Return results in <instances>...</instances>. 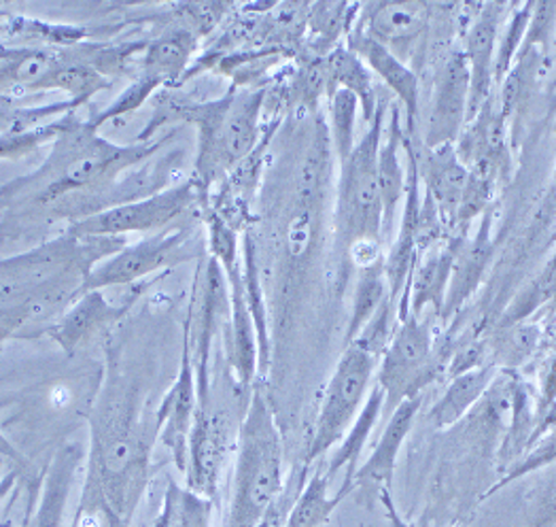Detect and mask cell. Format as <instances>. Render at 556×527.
I'll use <instances>...</instances> for the list:
<instances>
[{
  "mask_svg": "<svg viewBox=\"0 0 556 527\" xmlns=\"http://www.w3.org/2000/svg\"><path fill=\"white\" fill-rule=\"evenodd\" d=\"M151 477V434L140 419L135 385L111 375L93 409L90 470L77 515L102 527H130Z\"/></svg>",
  "mask_w": 556,
  "mask_h": 527,
  "instance_id": "6da1fadb",
  "label": "cell"
},
{
  "mask_svg": "<svg viewBox=\"0 0 556 527\" xmlns=\"http://www.w3.org/2000/svg\"><path fill=\"white\" fill-rule=\"evenodd\" d=\"M164 143V139L113 143L100 137V128L92 120H81L73 113L66 130L51 145L46 162L35 173L0 188V204L30 200L46 206L75 193L109 190L130 168L155 155Z\"/></svg>",
  "mask_w": 556,
  "mask_h": 527,
  "instance_id": "7a4b0ae2",
  "label": "cell"
},
{
  "mask_svg": "<svg viewBox=\"0 0 556 527\" xmlns=\"http://www.w3.org/2000/svg\"><path fill=\"white\" fill-rule=\"evenodd\" d=\"M264 88H233L217 100L179 106V117L193 124L198 133V155L191 179L200 190V206L213 192V186L224 184L264 143Z\"/></svg>",
  "mask_w": 556,
  "mask_h": 527,
  "instance_id": "3957f363",
  "label": "cell"
},
{
  "mask_svg": "<svg viewBox=\"0 0 556 527\" xmlns=\"http://www.w3.org/2000/svg\"><path fill=\"white\" fill-rule=\"evenodd\" d=\"M285 449L275 411L260 387L251 389L236 436L230 506L224 527H257L285 491Z\"/></svg>",
  "mask_w": 556,
  "mask_h": 527,
  "instance_id": "277c9868",
  "label": "cell"
},
{
  "mask_svg": "<svg viewBox=\"0 0 556 527\" xmlns=\"http://www.w3.org/2000/svg\"><path fill=\"white\" fill-rule=\"evenodd\" d=\"M389 115V100L380 98L368 130L353 153L340 164L336 196L338 242L349 251L359 242H382V200L378 188V149Z\"/></svg>",
  "mask_w": 556,
  "mask_h": 527,
  "instance_id": "5b68a950",
  "label": "cell"
},
{
  "mask_svg": "<svg viewBox=\"0 0 556 527\" xmlns=\"http://www.w3.org/2000/svg\"><path fill=\"white\" fill-rule=\"evenodd\" d=\"M204 211L206 240L211 249V258L219 264L230 296V364L236 373V381L242 391L253 389V381L260 373V349L255 324L249 311L244 284H242V253L238 230L232 228L222 215L211 209Z\"/></svg>",
  "mask_w": 556,
  "mask_h": 527,
  "instance_id": "8992f818",
  "label": "cell"
},
{
  "mask_svg": "<svg viewBox=\"0 0 556 527\" xmlns=\"http://www.w3.org/2000/svg\"><path fill=\"white\" fill-rule=\"evenodd\" d=\"M378 357L351 342L338 360L325 387L324 402L306 451V464H315L329 453L355 424L376 381Z\"/></svg>",
  "mask_w": 556,
  "mask_h": 527,
  "instance_id": "52a82bcc",
  "label": "cell"
},
{
  "mask_svg": "<svg viewBox=\"0 0 556 527\" xmlns=\"http://www.w3.org/2000/svg\"><path fill=\"white\" fill-rule=\"evenodd\" d=\"M200 204V190L193 179L170 186L166 190L128 200L92 215L75 219L66 235L75 239H122L126 235H155L175 224Z\"/></svg>",
  "mask_w": 556,
  "mask_h": 527,
  "instance_id": "ba28073f",
  "label": "cell"
},
{
  "mask_svg": "<svg viewBox=\"0 0 556 527\" xmlns=\"http://www.w3.org/2000/svg\"><path fill=\"white\" fill-rule=\"evenodd\" d=\"M440 366L429 324L410 313L402 317L376 371V384L384 391V411H395L404 400L422 396Z\"/></svg>",
  "mask_w": 556,
  "mask_h": 527,
  "instance_id": "9c48e42d",
  "label": "cell"
},
{
  "mask_svg": "<svg viewBox=\"0 0 556 527\" xmlns=\"http://www.w3.org/2000/svg\"><path fill=\"white\" fill-rule=\"evenodd\" d=\"M193 230L189 226L175 224L162 233L149 235L147 239L137 240L132 244H124L119 251L93 264L88 273L81 293L93 289L124 288L139 286L149 281L153 275H164L173 266L193 258L191 249Z\"/></svg>",
  "mask_w": 556,
  "mask_h": 527,
  "instance_id": "30bf717a",
  "label": "cell"
},
{
  "mask_svg": "<svg viewBox=\"0 0 556 527\" xmlns=\"http://www.w3.org/2000/svg\"><path fill=\"white\" fill-rule=\"evenodd\" d=\"M433 11L435 4L417 0L368 2L362 4L355 26L417 73L433 33Z\"/></svg>",
  "mask_w": 556,
  "mask_h": 527,
  "instance_id": "8fae6325",
  "label": "cell"
},
{
  "mask_svg": "<svg viewBox=\"0 0 556 527\" xmlns=\"http://www.w3.org/2000/svg\"><path fill=\"white\" fill-rule=\"evenodd\" d=\"M155 284V279L132 286L130 293L119 302H113L104 296L102 289L84 291L62 315L58 322L47 326L43 335L49 336L66 355H75L79 349L93 342L98 336L111 330L119 324L130 309L137 304L142 289Z\"/></svg>",
  "mask_w": 556,
  "mask_h": 527,
  "instance_id": "7c38bea8",
  "label": "cell"
},
{
  "mask_svg": "<svg viewBox=\"0 0 556 527\" xmlns=\"http://www.w3.org/2000/svg\"><path fill=\"white\" fill-rule=\"evenodd\" d=\"M469 115V68L464 49H451L435 75L422 147L459 141Z\"/></svg>",
  "mask_w": 556,
  "mask_h": 527,
  "instance_id": "4fadbf2b",
  "label": "cell"
},
{
  "mask_svg": "<svg viewBox=\"0 0 556 527\" xmlns=\"http://www.w3.org/2000/svg\"><path fill=\"white\" fill-rule=\"evenodd\" d=\"M198 411V385H195V360L189 322L184 326V351L181 366L175 384L166 391L162 404L155 409L157 442H162L177 468L186 475L189 436Z\"/></svg>",
  "mask_w": 556,
  "mask_h": 527,
  "instance_id": "5bb4252c",
  "label": "cell"
},
{
  "mask_svg": "<svg viewBox=\"0 0 556 527\" xmlns=\"http://www.w3.org/2000/svg\"><path fill=\"white\" fill-rule=\"evenodd\" d=\"M510 7L500 2L478 4L465 28L464 53L469 68V115L467 124L493 97L495 88V58L504 24V13Z\"/></svg>",
  "mask_w": 556,
  "mask_h": 527,
  "instance_id": "9a60e30c",
  "label": "cell"
},
{
  "mask_svg": "<svg viewBox=\"0 0 556 527\" xmlns=\"http://www.w3.org/2000/svg\"><path fill=\"white\" fill-rule=\"evenodd\" d=\"M384 133L378 149V188L382 200V235L393 237L397 217L402 213V204L408 190V166L404 164L406 139L404 120L397 106L389 109Z\"/></svg>",
  "mask_w": 556,
  "mask_h": 527,
  "instance_id": "2e32d148",
  "label": "cell"
},
{
  "mask_svg": "<svg viewBox=\"0 0 556 527\" xmlns=\"http://www.w3.org/2000/svg\"><path fill=\"white\" fill-rule=\"evenodd\" d=\"M420 402H422V396H415L395 406V411L391 413L374 451L355 473V479H353L355 491L359 489L366 495L376 493V498H378V493L391 485L404 440L417 422Z\"/></svg>",
  "mask_w": 556,
  "mask_h": 527,
  "instance_id": "e0dca14e",
  "label": "cell"
},
{
  "mask_svg": "<svg viewBox=\"0 0 556 527\" xmlns=\"http://www.w3.org/2000/svg\"><path fill=\"white\" fill-rule=\"evenodd\" d=\"M453 239L444 240L418 255L404 298L400 302V319L406 317L408 313L415 317H422L427 309H433L438 315H444L448 286L453 277Z\"/></svg>",
  "mask_w": 556,
  "mask_h": 527,
  "instance_id": "ac0fdd59",
  "label": "cell"
},
{
  "mask_svg": "<svg viewBox=\"0 0 556 527\" xmlns=\"http://www.w3.org/2000/svg\"><path fill=\"white\" fill-rule=\"evenodd\" d=\"M422 149V155L417 151L420 186L440 209L446 228H453L469 181V171L462 162L455 143Z\"/></svg>",
  "mask_w": 556,
  "mask_h": 527,
  "instance_id": "d6986e66",
  "label": "cell"
},
{
  "mask_svg": "<svg viewBox=\"0 0 556 527\" xmlns=\"http://www.w3.org/2000/svg\"><path fill=\"white\" fill-rule=\"evenodd\" d=\"M344 46L351 49L355 55H359L362 62L370 68L371 75H376L404 104L406 117H408L406 133H408V137H413L415 126H417L418 106H420L418 73H415L406 62H402L395 53H391L389 49L376 43L357 26H353Z\"/></svg>",
  "mask_w": 556,
  "mask_h": 527,
  "instance_id": "ffe728a7",
  "label": "cell"
},
{
  "mask_svg": "<svg viewBox=\"0 0 556 527\" xmlns=\"http://www.w3.org/2000/svg\"><path fill=\"white\" fill-rule=\"evenodd\" d=\"M81 464V447L64 444L47 466L39 498L22 527H64L71 491Z\"/></svg>",
  "mask_w": 556,
  "mask_h": 527,
  "instance_id": "44dd1931",
  "label": "cell"
},
{
  "mask_svg": "<svg viewBox=\"0 0 556 527\" xmlns=\"http://www.w3.org/2000/svg\"><path fill=\"white\" fill-rule=\"evenodd\" d=\"M198 41L200 37L181 24L164 30L155 39L147 41L137 79L147 81L155 90L186 79L189 64L198 51Z\"/></svg>",
  "mask_w": 556,
  "mask_h": 527,
  "instance_id": "7402d4cb",
  "label": "cell"
},
{
  "mask_svg": "<svg viewBox=\"0 0 556 527\" xmlns=\"http://www.w3.org/2000/svg\"><path fill=\"white\" fill-rule=\"evenodd\" d=\"M493 211L489 209L480 217V226L471 239H453L455 242V260H453V277L446 296L444 315L457 311L465 300L480 286L491 258H493Z\"/></svg>",
  "mask_w": 556,
  "mask_h": 527,
  "instance_id": "603a6c76",
  "label": "cell"
},
{
  "mask_svg": "<svg viewBox=\"0 0 556 527\" xmlns=\"http://www.w3.org/2000/svg\"><path fill=\"white\" fill-rule=\"evenodd\" d=\"M382 413H384V391L380 385L374 381L370 396H368L362 413L357 415L355 424L344 434V438L338 442V449L325 468V475L329 482L338 477V473H344L342 485L351 487L355 491L353 479L359 468V460L364 455V449L370 442L371 431L376 428L378 419L382 417Z\"/></svg>",
  "mask_w": 556,
  "mask_h": 527,
  "instance_id": "cb8c5ba5",
  "label": "cell"
},
{
  "mask_svg": "<svg viewBox=\"0 0 556 527\" xmlns=\"http://www.w3.org/2000/svg\"><path fill=\"white\" fill-rule=\"evenodd\" d=\"M325 73H327V97L333 90H346L359 100L362 106V120L366 126L374 120L378 100L374 75L370 68L362 62L359 55H355L344 43L340 48L329 51L324 58Z\"/></svg>",
  "mask_w": 556,
  "mask_h": 527,
  "instance_id": "d4e9b609",
  "label": "cell"
},
{
  "mask_svg": "<svg viewBox=\"0 0 556 527\" xmlns=\"http://www.w3.org/2000/svg\"><path fill=\"white\" fill-rule=\"evenodd\" d=\"M495 379L493 366H478L451 379L444 396L429 409L427 419L435 430H446L464 419L469 409L489 391Z\"/></svg>",
  "mask_w": 556,
  "mask_h": 527,
  "instance_id": "484cf974",
  "label": "cell"
},
{
  "mask_svg": "<svg viewBox=\"0 0 556 527\" xmlns=\"http://www.w3.org/2000/svg\"><path fill=\"white\" fill-rule=\"evenodd\" d=\"M362 4L349 2H317L308 4L306 46L313 58H325L329 51L342 46L359 17Z\"/></svg>",
  "mask_w": 556,
  "mask_h": 527,
  "instance_id": "4316f807",
  "label": "cell"
},
{
  "mask_svg": "<svg viewBox=\"0 0 556 527\" xmlns=\"http://www.w3.org/2000/svg\"><path fill=\"white\" fill-rule=\"evenodd\" d=\"M240 253H242V284L249 302V311L255 324L257 335V349H260V375L268 373L270 366V332H268V311H266V291L262 284L257 244L253 233L244 228L240 239Z\"/></svg>",
  "mask_w": 556,
  "mask_h": 527,
  "instance_id": "83f0119b",
  "label": "cell"
},
{
  "mask_svg": "<svg viewBox=\"0 0 556 527\" xmlns=\"http://www.w3.org/2000/svg\"><path fill=\"white\" fill-rule=\"evenodd\" d=\"M353 493L351 487H340L333 495L329 493V479L324 470H317L302 485L295 495L285 527H321L329 522L336 506Z\"/></svg>",
  "mask_w": 556,
  "mask_h": 527,
  "instance_id": "f1b7e54d",
  "label": "cell"
},
{
  "mask_svg": "<svg viewBox=\"0 0 556 527\" xmlns=\"http://www.w3.org/2000/svg\"><path fill=\"white\" fill-rule=\"evenodd\" d=\"M357 286L353 296V309L349 319V332L346 342H353L359 332L368 326L376 311L391 298L389 279L384 273V258L374 262L370 266L357 268Z\"/></svg>",
  "mask_w": 556,
  "mask_h": 527,
  "instance_id": "f546056e",
  "label": "cell"
},
{
  "mask_svg": "<svg viewBox=\"0 0 556 527\" xmlns=\"http://www.w3.org/2000/svg\"><path fill=\"white\" fill-rule=\"evenodd\" d=\"M329 141L342 164L357 145V117L362 115L359 100L346 90H333L329 97Z\"/></svg>",
  "mask_w": 556,
  "mask_h": 527,
  "instance_id": "4dcf8cb0",
  "label": "cell"
},
{
  "mask_svg": "<svg viewBox=\"0 0 556 527\" xmlns=\"http://www.w3.org/2000/svg\"><path fill=\"white\" fill-rule=\"evenodd\" d=\"M166 527H211L213 500L179 487L175 480L164 491L162 511Z\"/></svg>",
  "mask_w": 556,
  "mask_h": 527,
  "instance_id": "1f68e13d",
  "label": "cell"
},
{
  "mask_svg": "<svg viewBox=\"0 0 556 527\" xmlns=\"http://www.w3.org/2000/svg\"><path fill=\"white\" fill-rule=\"evenodd\" d=\"M75 111L62 115L60 120H53L43 126L30 128V130H20V133H7L0 137V160H20L28 153L39 151L46 145H53L58 137L66 130L71 115Z\"/></svg>",
  "mask_w": 556,
  "mask_h": 527,
  "instance_id": "d6a6232c",
  "label": "cell"
},
{
  "mask_svg": "<svg viewBox=\"0 0 556 527\" xmlns=\"http://www.w3.org/2000/svg\"><path fill=\"white\" fill-rule=\"evenodd\" d=\"M556 296V253L555 258L548 262V266L542 271V275L531 284L514 304L511 309V322L525 319L533 309H538L542 302Z\"/></svg>",
  "mask_w": 556,
  "mask_h": 527,
  "instance_id": "836d02e7",
  "label": "cell"
},
{
  "mask_svg": "<svg viewBox=\"0 0 556 527\" xmlns=\"http://www.w3.org/2000/svg\"><path fill=\"white\" fill-rule=\"evenodd\" d=\"M378 502L382 504V509H384V515H387V522H389V526L391 527H413L410 524H406V519L402 517V513L397 511V506H395V502H393V495H391V489L387 487V489H382L380 493H378Z\"/></svg>",
  "mask_w": 556,
  "mask_h": 527,
  "instance_id": "e575fe53",
  "label": "cell"
},
{
  "mask_svg": "<svg viewBox=\"0 0 556 527\" xmlns=\"http://www.w3.org/2000/svg\"><path fill=\"white\" fill-rule=\"evenodd\" d=\"M17 106V98L0 97V137L13 128Z\"/></svg>",
  "mask_w": 556,
  "mask_h": 527,
  "instance_id": "d590c367",
  "label": "cell"
},
{
  "mask_svg": "<svg viewBox=\"0 0 556 527\" xmlns=\"http://www.w3.org/2000/svg\"><path fill=\"white\" fill-rule=\"evenodd\" d=\"M15 482H17V473H7V475H0V504L7 500V495L15 489Z\"/></svg>",
  "mask_w": 556,
  "mask_h": 527,
  "instance_id": "8d00e7d4",
  "label": "cell"
},
{
  "mask_svg": "<svg viewBox=\"0 0 556 527\" xmlns=\"http://www.w3.org/2000/svg\"><path fill=\"white\" fill-rule=\"evenodd\" d=\"M73 527H102V524H100V519L93 517V515H77Z\"/></svg>",
  "mask_w": 556,
  "mask_h": 527,
  "instance_id": "74e56055",
  "label": "cell"
},
{
  "mask_svg": "<svg viewBox=\"0 0 556 527\" xmlns=\"http://www.w3.org/2000/svg\"><path fill=\"white\" fill-rule=\"evenodd\" d=\"M0 527H15V524H13V519H9V517H7V519L0 524Z\"/></svg>",
  "mask_w": 556,
  "mask_h": 527,
  "instance_id": "f35d334b",
  "label": "cell"
},
{
  "mask_svg": "<svg viewBox=\"0 0 556 527\" xmlns=\"http://www.w3.org/2000/svg\"><path fill=\"white\" fill-rule=\"evenodd\" d=\"M11 49L13 48H7V46H2V43H0V58H2V55H7Z\"/></svg>",
  "mask_w": 556,
  "mask_h": 527,
  "instance_id": "ab89813d",
  "label": "cell"
}]
</instances>
